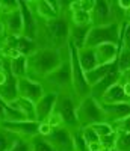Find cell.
<instances>
[{
  "label": "cell",
  "mask_w": 130,
  "mask_h": 151,
  "mask_svg": "<svg viewBox=\"0 0 130 151\" xmlns=\"http://www.w3.org/2000/svg\"><path fill=\"white\" fill-rule=\"evenodd\" d=\"M44 122H47V124L50 125V127L53 129V130H55V129H59V127H64L62 118L59 116V113H58V112H55V110L50 113V115H48V118H47Z\"/></svg>",
  "instance_id": "35"
},
{
  "label": "cell",
  "mask_w": 130,
  "mask_h": 151,
  "mask_svg": "<svg viewBox=\"0 0 130 151\" xmlns=\"http://www.w3.org/2000/svg\"><path fill=\"white\" fill-rule=\"evenodd\" d=\"M17 137L18 136H15L14 133H11V132L0 127V151H8L12 145H14Z\"/></svg>",
  "instance_id": "28"
},
{
  "label": "cell",
  "mask_w": 130,
  "mask_h": 151,
  "mask_svg": "<svg viewBox=\"0 0 130 151\" xmlns=\"http://www.w3.org/2000/svg\"><path fill=\"white\" fill-rule=\"evenodd\" d=\"M77 100L74 98L73 92H65L59 94L56 97V103H55V112L59 113V116L62 118L64 127L68 130H76L79 129L77 124V116H76V110H77Z\"/></svg>",
  "instance_id": "7"
},
{
  "label": "cell",
  "mask_w": 130,
  "mask_h": 151,
  "mask_svg": "<svg viewBox=\"0 0 130 151\" xmlns=\"http://www.w3.org/2000/svg\"><path fill=\"white\" fill-rule=\"evenodd\" d=\"M3 68L8 70L15 79L27 77V58L20 56L17 59L6 60V62H3Z\"/></svg>",
  "instance_id": "21"
},
{
  "label": "cell",
  "mask_w": 130,
  "mask_h": 151,
  "mask_svg": "<svg viewBox=\"0 0 130 151\" xmlns=\"http://www.w3.org/2000/svg\"><path fill=\"white\" fill-rule=\"evenodd\" d=\"M8 80V71L5 68H0V85H3Z\"/></svg>",
  "instance_id": "38"
},
{
  "label": "cell",
  "mask_w": 130,
  "mask_h": 151,
  "mask_svg": "<svg viewBox=\"0 0 130 151\" xmlns=\"http://www.w3.org/2000/svg\"><path fill=\"white\" fill-rule=\"evenodd\" d=\"M38 125L40 122L36 121H27V119H23V121H3L0 122V127L14 133L18 137H26V139H32L38 134Z\"/></svg>",
  "instance_id": "10"
},
{
  "label": "cell",
  "mask_w": 130,
  "mask_h": 151,
  "mask_svg": "<svg viewBox=\"0 0 130 151\" xmlns=\"http://www.w3.org/2000/svg\"><path fill=\"white\" fill-rule=\"evenodd\" d=\"M20 8V2L18 0H0V9H2V15L11 14Z\"/></svg>",
  "instance_id": "32"
},
{
  "label": "cell",
  "mask_w": 130,
  "mask_h": 151,
  "mask_svg": "<svg viewBox=\"0 0 130 151\" xmlns=\"http://www.w3.org/2000/svg\"><path fill=\"white\" fill-rule=\"evenodd\" d=\"M70 21L74 26H91V15L86 11L70 12Z\"/></svg>",
  "instance_id": "26"
},
{
  "label": "cell",
  "mask_w": 130,
  "mask_h": 151,
  "mask_svg": "<svg viewBox=\"0 0 130 151\" xmlns=\"http://www.w3.org/2000/svg\"><path fill=\"white\" fill-rule=\"evenodd\" d=\"M29 6L33 9L38 20L47 23L53 21L62 14V2H48V0H35V2H27Z\"/></svg>",
  "instance_id": "8"
},
{
  "label": "cell",
  "mask_w": 130,
  "mask_h": 151,
  "mask_svg": "<svg viewBox=\"0 0 130 151\" xmlns=\"http://www.w3.org/2000/svg\"><path fill=\"white\" fill-rule=\"evenodd\" d=\"M118 77H120V73H118V70H116V65L113 64V67L109 70V73L105 76V77H103L97 85L91 86V97H92L94 100H97V101H100L108 88H110L113 83L118 82Z\"/></svg>",
  "instance_id": "15"
},
{
  "label": "cell",
  "mask_w": 130,
  "mask_h": 151,
  "mask_svg": "<svg viewBox=\"0 0 130 151\" xmlns=\"http://www.w3.org/2000/svg\"><path fill=\"white\" fill-rule=\"evenodd\" d=\"M94 55H95V60H97V67L113 64L116 59V55H118V45H113V44L97 45V47H94Z\"/></svg>",
  "instance_id": "18"
},
{
  "label": "cell",
  "mask_w": 130,
  "mask_h": 151,
  "mask_svg": "<svg viewBox=\"0 0 130 151\" xmlns=\"http://www.w3.org/2000/svg\"><path fill=\"white\" fill-rule=\"evenodd\" d=\"M56 94L53 92H44V95L35 103V113H36V121L44 122L48 115L55 110V103H56Z\"/></svg>",
  "instance_id": "14"
},
{
  "label": "cell",
  "mask_w": 130,
  "mask_h": 151,
  "mask_svg": "<svg viewBox=\"0 0 130 151\" xmlns=\"http://www.w3.org/2000/svg\"><path fill=\"white\" fill-rule=\"evenodd\" d=\"M68 55V47L64 50L51 47H38L27 56V77L35 82H43L47 76L55 71Z\"/></svg>",
  "instance_id": "1"
},
{
  "label": "cell",
  "mask_w": 130,
  "mask_h": 151,
  "mask_svg": "<svg viewBox=\"0 0 130 151\" xmlns=\"http://www.w3.org/2000/svg\"><path fill=\"white\" fill-rule=\"evenodd\" d=\"M113 150L115 151H130V132L116 133Z\"/></svg>",
  "instance_id": "27"
},
{
  "label": "cell",
  "mask_w": 130,
  "mask_h": 151,
  "mask_svg": "<svg viewBox=\"0 0 130 151\" xmlns=\"http://www.w3.org/2000/svg\"><path fill=\"white\" fill-rule=\"evenodd\" d=\"M71 136H73V145H74V151H86V142L82 136L80 129L71 130Z\"/></svg>",
  "instance_id": "30"
},
{
  "label": "cell",
  "mask_w": 130,
  "mask_h": 151,
  "mask_svg": "<svg viewBox=\"0 0 130 151\" xmlns=\"http://www.w3.org/2000/svg\"><path fill=\"white\" fill-rule=\"evenodd\" d=\"M11 107H14L15 110H18L21 115L24 116V119L27 121H36V113H35V103L30 101V100H26V98H21L18 97L15 101L12 103H8ZM38 122V121H36Z\"/></svg>",
  "instance_id": "22"
},
{
  "label": "cell",
  "mask_w": 130,
  "mask_h": 151,
  "mask_svg": "<svg viewBox=\"0 0 130 151\" xmlns=\"http://www.w3.org/2000/svg\"><path fill=\"white\" fill-rule=\"evenodd\" d=\"M6 36V33H5V26H3V21H2V18H0V42L3 41V38Z\"/></svg>",
  "instance_id": "39"
},
{
  "label": "cell",
  "mask_w": 130,
  "mask_h": 151,
  "mask_svg": "<svg viewBox=\"0 0 130 151\" xmlns=\"http://www.w3.org/2000/svg\"><path fill=\"white\" fill-rule=\"evenodd\" d=\"M70 24L71 21H70L68 11L62 12L53 21H47L43 24L40 21V32H38L36 44L43 40L44 45L41 47H51V48H58V50L67 48L68 41H70Z\"/></svg>",
  "instance_id": "2"
},
{
  "label": "cell",
  "mask_w": 130,
  "mask_h": 151,
  "mask_svg": "<svg viewBox=\"0 0 130 151\" xmlns=\"http://www.w3.org/2000/svg\"><path fill=\"white\" fill-rule=\"evenodd\" d=\"M76 116H77L79 129L91 127V125L100 124V122H106V116L103 113L100 103L97 100H94L91 95L83 98L82 101H79L77 110H76Z\"/></svg>",
  "instance_id": "5"
},
{
  "label": "cell",
  "mask_w": 130,
  "mask_h": 151,
  "mask_svg": "<svg viewBox=\"0 0 130 151\" xmlns=\"http://www.w3.org/2000/svg\"><path fill=\"white\" fill-rule=\"evenodd\" d=\"M8 151H32V145H30V139L26 137H17V141L14 142Z\"/></svg>",
  "instance_id": "31"
},
{
  "label": "cell",
  "mask_w": 130,
  "mask_h": 151,
  "mask_svg": "<svg viewBox=\"0 0 130 151\" xmlns=\"http://www.w3.org/2000/svg\"><path fill=\"white\" fill-rule=\"evenodd\" d=\"M8 71V70H6ZM18 98V91H17V79L8 71V80L0 85V100L3 103H12Z\"/></svg>",
  "instance_id": "20"
},
{
  "label": "cell",
  "mask_w": 130,
  "mask_h": 151,
  "mask_svg": "<svg viewBox=\"0 0 130 151\" xmlns=\"http://www.w3.org/2000/svg\"><path fill=\"white\" fill-rule=\"evenodd\" d=\"M76 55H77V60L82 67V70L91 71L97 67V60H95V55H94V48H89V47H82L79 50H76Z\"/></svg>",
  "instance_id": "24"
},
{
  "label": "cell",
  "mask_w": 130,
  "mask_h": 151,
  "mask_svg": "<svg viewBox=\"0 0 130 151\" xmlns=\"http://www.w3.org/2000/svg\"><path fill=\"white\" fill-rule=\"evenodd\" d=\"M0 68H3V60L0 59Z\"/></svg>",
  "instance_id": "40"
},
{
  "label": "cell",
  "mask_w": 130,
  "mask_h": 151,
  "mask_svg": "<svg viewBox=\"0 0 130 151\" xmlns=\"http://www.w3.org/2000/svg\"><path fill=\"white\" fill-rule=\"evenodd\" d=\"M30 145H32V151H55V148L51 147V144L47 141V137L40 136V134L32 137Z\"/></svg>",
  "instance_id": "29"
},
{
  "label": "cell",
  "mask_w": 130,
  "mask_h": 151,
  "mask_svg": "<svg viewBox=\"0 0 130 151\" xmlns=\"http://www.w3.org/2000/svg\"><path fill=\"white\" fill-rule=\"evenodd\" d=\"M80 132H82V136H83L86 145L91 144V142H100L98 136H97V133L94 132L92 127H83V129H80Z\"/></svg>",
  "instance_id": "34"
},
{
  "label": "cell",
  "mask_w": 130,
  "mask_h": 151,
  "mask_svg": "<svg viewBox=\"0 0 130 151\" xmlns=\"http://www.w3.org/2000/svg\"><path fill=\"white\" fill-rule=\"evenodd\" d=\"M98 103H103V104H116V103H130V98L126 97L124 94V89L123 86L116 82L113 83L110 88H108L106 92L103 94L101 100Z\"/></svg>",
  "instance_id": "19"
},
{
  "label": "cell",
  "mask_w": 130,
  "mask_h": 151,
  "mask_svg": "<svg viewBox=\"0 0 130 151\" xmlns=\"http://www.w3.org/2000/svg\"><path fill=\"white\" fill-rule=\"evenodd\" d=\"M121 27L123 24L118 23H110V24H105V26H91L83 47L94 48L101 44H113L120 47Z\"/></svg>",
  "instance_id": "4"
},
{
  "label": "cell",
  "mask_w": 130,
  "mask_h": 151,
  "mask_svg": "<svg viewBox=\"0 0 130 151\" xmlns=\"http://www.w3.org/2000/svg\"><path fill=\"white\" fill-rule=\"evenodd\" d=\"M113 64H115V62H113ZM113 64H109V65H98V67H95L94 70L86 71V73H85V79H86L88 85H89V86L97 85V83L109 73V70L113 67Z\"/></svg>",
  "instance_id": "25"
},
{
  "label": "cell",
  "mask_w": 130,
  "mask_h": 151,
  "mask_svg": "<svg viewBox=\"0 0 130 151\" xmlns=\"http://www.w3.org/2000/svg\"><path fill=\"white\" fill-rule=\"evenodd\" d=\"M0 17H2V9H0Z\"/></svg>",
  "instance_id": "42"
},
{
  "label": "cell",
  "mask_w": 130,
  "mask_h": 151,
  "mask_svg": "<svg viewBox=\"0 0 130 151\" xmlns=\"http://www.w3.org/2000/svg\"><path fill=\"white\" fill-rule=\"evenodd\" d=\"M51 132H53V129H51L47 122H40V125H38V134H40V136L47 137Z\"/></svg>",
  "instance_id": "36"
},
{
  "label": "cell",
  "mask_w": 130,
  "mask_h": 151,
  "mask_svg": "<svg viewBox=\"0 0 130 151\" xmlns=\"http://www.w3.org/2000/svg\"><path fill=\"white\" fill-rule=\"evenodd\" d=\"M3 21V26H5V33L9 36H21L23 33V17H21V12L20 8L11 14L2 15L0 17Z\"/></svg>",
  "instance_id": "16"
},
{
  "label": "cell",
  "mask_w": 130,
  "mask_h": 151,
  "mask_svg": "<svg viewBox=\"0 0 130 151\" xmlns=\"http://www.w3.org/2000/svg\"><path fill=\"white\" fill-rule=\"evenodd\" d=\"M47 141L51 144L55 151H74L71 130L65 129V127L55 129L47 136Z\"/></svg>",
  "instance_id": "13"
},
{
  "label": "cell",
  "mask_w": 130,
  "mask_h": 151,
  "mask_svg": "<svg viewBox=\"0 0 130 151\" xmlns=\"http://www.w3.org/2000/svg\"><path fill=\"white\" fill-rule=\"evenodd\" d=\"M5 119H6V103L0 100V122H3Z\"/></svg>",
  "instance_id": "37"
},
{
  "label": "cell",
  "mask_w": 130,
  "mask_h": 151,
  "mask_svg": "<svg viewBox=\"0 0 130 151\" xmlns=\"http://www.w3.org/2000/svg\"><path fill=\"white\" fill-rule=\"evenodd\" d=\"M89 15H91V26H105V24L115 23L112 2L94 0V8L89 12Z\"/></svg>",
  "instance_id": "11"
},
{
  "label": "cell",
  "mask_w": 130,
  "mask_h": 151,
  "mask_svg": "<svg viewBox=\"0 0 130 151\" xmlns=\"http://www.w3.org/2000/svg\"><path fill=\"white\" fill-rule=\"evenodd\" d=\"M0 52H2V42H0ZM0 59H2V58H0Z\"/></svg>",
  "instance_id": "41"
},
{
  "label": "cell",
  "mask_w": 130,
  "mask_h": 151,
  "mask_svg": "<svg viewBox=\"0 0 130 151\" xmlns=\"http://www.w3.org/2000/svg\"><path fill=\"white\" fill-rule=\"evenodd\" d=\"M44 92H53L56 95L73 92L71 91V65H70V53L62 60V64L51 71L41 82Z\"/></svg>",
  "instance_id": "3"
},
{
  "label": "cell",
  "mask_w": 130,
  "mask_h": 151,
  "mask_svg": "<svg viewBox=\"0 0 130 151\" xmlns=\"http://www.w3.org/2000/svg\"><path fill=\"white\" fill-rule=\"evenodd\" d=\"M89 29H91V26H74V24H70V41H68V44L76 50L82 48L85 45Z\"/></svg>",
  "instance_id": "23"
},
{
  "label": "cell",
  "mask_w": 130,
  "mask_h": 151,
  "mask_svg": "<svg viewBox=\"0 0 130 151\" xmlns=\"http://www.w3.org/2000/svg\"><path fill=\"white\" fill-rule=\"evenodd\" d=\"M20 12L23 17V33L21 36L27 40L36 41L38 32H40V20L35 15L33 9L29 6L27 2H20Z\"/></svg>",
  "instance_id": "9"
},
{
  "label": "cell",
  "mask_w": 130,
  "mask_h": 151,
  "mask_svg": "<svg viewBox=\"0 0 130 151\" xmlns=\"http://www.w3.org/2000/svg\"><path fill=\"white\" fill-rule=\"evenodd\" d=\"M68 53H70V65H71V91L77 103L82 101L83 98L91 95V86L88 85L85 79V71L82 70L79 60H77L76 48H73L68 44Z\"/></svg>",
  "instance_id": "6"
},
{
  "label": "cell",
  "mask_w": 130,
  "mask_h": 151,
  "mask_svg": "<svg viewBox=\"0 0 130 151\" xmlns=\"http://www.w3.org/2000/svg\"><path fill=\"white\" fill-rule=\"evenodd\" d=\"M103 113L106 116V122L110 124L113 121H118L127 118L130 115V103H116V104H103L100 103Z\"/></svg>",
  "instance_id": "17"
},
{
  "label": "cell",
  "mask_w": 130,
  "mask_h": 151,
  "mask_svg": "<svg viewBox=\"0 0 130 151\" xmlns=\"http://www.w3.org/2000/svg\"><path fill=\"white\" fill-rule=\"evenodd\" d=\"M91 127H92V129H94V132L97 133L98 139H100V137H105V136H109V134H112V133H113V130H112V127H110V124H108V122L94 124V125H91Z\"/></svg>",
  "instance_id": "33"
},
{
  "label": "cell",
  "mask_w": 130,
  "mask_h": 151,
  "mask_svg": "<svg viewBox=\"0 0 130 151\" xmlns=\"http://www.w3.org/2000/svg\"><path fill=\"white\" fill-rule=\"evenodd\" d=\"M17 91H18V97L30 100V101L36 103L43 95H44V88L40 82H35L29 77H23V79H17Z\"/></svg>",
  "instance_id": "12"
}]
</instances>
